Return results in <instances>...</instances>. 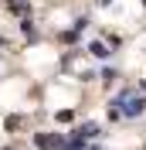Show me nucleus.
Wrapping results in <instances>:
<instances>
[{
  "label": "nucleus",
  "instance_id": "1",
  "mask_svg": "<svg viewBox=\"0 0 146 150\" xmlns=\"http://www.w3.org/2000/svg\"><path fill=\"white\" fill-rule=\"evenodd\" d=\"M0 150H146V0H0Z\"/></svg>",
  "mask_w": 146,
  "mask_h": 150
}]
</instances>
